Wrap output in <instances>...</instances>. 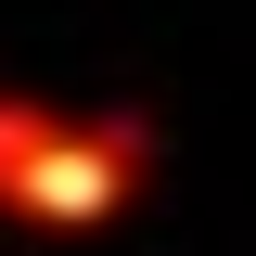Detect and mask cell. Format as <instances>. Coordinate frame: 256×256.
I'll list each match as a JSON object with an SVG mask.
<instances>
[{"label":"cell","instance_id":"6da1fadb","mask_svg":"<svg viewBox=\"0 0 256 256\" xmlns=\"http://www.w3.org/2000/svg\"><path fill=\"white\" fill-rule=\"evenodd\" d=\"M128 180H141V141L128 128H38L26 154L0 166V205L13 218H102Z\"/></svg>","mask_w":256,"mask_h":256}]
</instances>
